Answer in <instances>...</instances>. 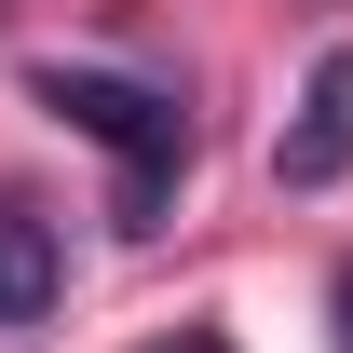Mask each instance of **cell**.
<instances>
[{"mask_svg": "<svg viewBox=\"0 0 353 353\" xmlns=\"http://www.w3.org/2000/svg\"><path fill=\"white\" fill-rule=\"evenodd\" d=\"M41 109L123 163V231H163L176 176H190V109L163 82H123V68H41Z\"/></svg>", "mask_w": 353, "mask_h": 353, "instance_id": "cell-1", "label": "cell"}, {"mask_svg": "<svg viewBox=\"0 0 353 353\" xmlns=\"http://www.w3.org/2000/svg\"><path fill=\"white\" fill-rule=\"evenodd\" d=\"M272 176H285V190H340V176H353V54H312L299 123H285V150H272Z\"/></svg>", "mask_w": 353, "mask_h": 353, "instance_id": "cell-2", "label": "cell"}, {"mask_svg": "<svg viewBox=\"0 0 353 353\" xmlns=\"http://www.w3.org/2000/svg\"><path fill=\"white\" fill-rule=\"evenodd\" d=\"M68 299V245H54L41 204H0V326H41Z\"/></svg>", "mask_w": 353, "mask_h": 353, "instance_id": "cell-3", "label": "cell"}, {"mask_svg": "<svg viewBox=\"0 0 353 353\" xmlns=\"http://www.w3.org/2000/svg\"><path fill=\"white\" fill-rule=\"evenodd\" d=\"M150 353H231V340H218V326H176V340H150Z\"/></svg>", "mask_w": 353, "mask_h": 353, "instance_id": "cell-4", "label": "cell"}, {"mask_svg": "<svg viewBox=\"0 0 353 353\" xmlns=\"http://www.w3.org/2000/svg\"><path fill=\"white\" fill-rule=\"evenodd\" d=\"M340 353H353V259H340Z\"/></svg>", "mask_w": 353, "mask_h": 353, "instance_id": "cell-5", "label": "cell"}]
</instances>
